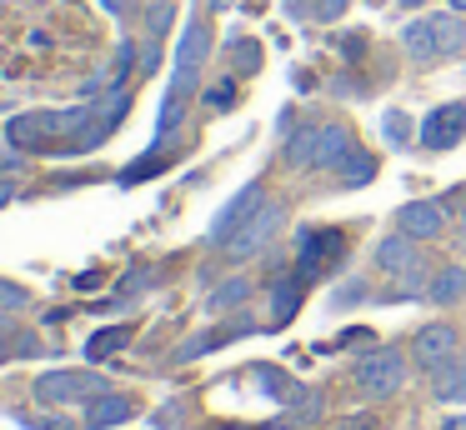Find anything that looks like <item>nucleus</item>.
<instances>
[{"instance_id": "nucleus-1", "label": "nucleus", "mask_w": 466, "mask_h": 430, "mask_svg": "<svg viewBox=\"0 0 466 430\" xmlns=\"http://www.w3.org/2000/svg\"><path fill=\"white\" fill-rule=\"evenodd\" d=\"M96 110L101 105H71V110H31V115H15L5 125L11 145H25V150H56V140H66L61 150H71L86 130L96 125Z\"/></svg>"}, {"instance_id": "nucleus-2", "label": "nucleus", "mask_w": 466, "mask_h": 430, "mask_svg": "<svg viewBox=\"0 0 466 430\" xmlns=\"http://www.w3.org/2000/svg\"><path fill=\"white\" fill-rule=\"evenodd\" d=\"M206 50H211V35H206L201 20H191V25L181 30V45H176V80H171V90H166V100H186L196 90Z\"/></svg>"}, {"instance_id": "nucleus-3", "label": "nucleus", "mask_w": 466, "mask_h": 430, "mask_svg": "<svg viewBox=\"0 0 466 430\" xmlns=\"http://www.w3.org/2000/svg\"><path fill=\"white\" fill-rule=\"evenodd\" d=\"M356 385L366 390V395H396V390L406 385V360H401V350H391V345H381V350H371V355L356 365Z\"/></svg>"}, {"instance_id": "nucleus-4", "label": "nucleus", "mask_w": 466, "mask_h": 430, "mask_svg": "<svg viewBox=\"0 0 466 430\" xmlns=\"http://www.w3.org/2000/svg\"><path fill=\"white\" fill-rule=\"evenodd\" d=\"M106 380L91 375V370H51V375L35 380V400H46V405H66V400H91L101 395Z\"/></svg>"}, {"instance_id": "nucleus-5", "label": "nucleus", "mask_w": 466, "mask_h": 430, "mask_svg": "<svg viewBox=\"0 0 466 430\" xmlns=\"http://www.w3.org/2000/svg\"><path fill=\"white\" fill-rule=\"evenodd\" d=\"M281 220H286V210H281V205H271V200H266V205L256 210V215H246L241 225H236V235L226 240L221 250H226V255H231V260H246V255H256V250H261L266 240L276 235V225H281Z\"/></svg>"}, {"instance_id": "nucleus-6", "label": "nucleus", "mask_w": 466, "mask_h": 430, "mask_svg": "<svg viewBox=\"0 0 466 430\" xmlns=\"http://www.w3.org/2000/svg\"><path fill=\"white\" fill-rule=\"evenodd\" d=\"M466 135V105H436L421 120V145L426 150H446Z\"/></svg>"}, {"instance_id": "nucleus-7", "label": "nucleus", "mask_w": 466, "mask_h": 430, "mask_svg": "<svg viewBox=\"0 0 466 430\" xmlns=\"http://www.w3.org/2000/svg\"><path fill=\"white\" fill-rule=\"evenodd\" d=\"M261 205H266V190L261 185H246L241 195H231L221 205V215H216V225H211V240H216V245H226V240L236 235V225H241L246 215H256Z\"/></svg>"}, {"instance_id": "nucleus-8", "label": "nucleus", "mask_w": 466, "mask_h": 430, "mask_svg": "<svg viewBox=\"0 0 466 430\" xmlns=\"http://www.w3.org/2000/svg\"><path fill=\"white\" fill-rule=\"evenodd\" d=\"M336 255H341V235L336 230H306L301 235V280H316Z\"/></svg>"}, {"instance_id": "nucleus-9", "label": "nucleus", "mask_w": 466, "mask_h": 430, "mask_svg": "<svg viewBox=\"0 0 466 430\" xmlns=\"http://www.w3.org/2000/svg\"><path fill=\"white\" fill-rule=\"evenodd\" d=\"M451 355H456V330L451 325L416 330V365H421V370H441Z\"/></svg>"}, {"instance_id": "nucleus-10", "label": "nucleus", "mask_w": 466, "mask_h": 430, "mask_svg": "<svg viewBox=\"0 0 466 430\" xmlns=\"http://www.w3.org/2000/svg\"><path fill=\"white\" fill-rule=\"evenodd\" d=\"M396 225L411 240H436L446 230V210L436 205V200H416V205H406L401 215H396Z\"/></svg>"}, {"instance_id": "nucleus-11", "label": "nucleus", "mask_w": 466, "mask_h": 430, "mask_svg": "<svg viewBox=\"0 0 466 430\" xmlns=\"http://www.w3.org/2000/svg\"><path fill=\"white\" fill-rule=\"evenodd\" d=\"M351 130L346 125H321L316 130V170H341V160L351 155Z\"/></svg>"}, {"instance_id": "nucleus-12", "label": "nucleus", "mask_w": 466, "mask_h": 430, "mask_svg": "<svg viewBox=\"0 0 466 430\" xmlns=\"http://www.w3.org/2000/svg\"><path fill=\"white\" fill-rule=\"evenodd\" d=\"M121 420H131V400H126V395L101 390V395L86 400V425H91V430H111V425H121Z\"/></svg>"}, {"instance_id": "nucleus-13", "label": "nucleus", "mask_w": 466, "mask_h": 430, "mask_svg": "<svg viewBox=\"0 0 466 430\" xmlns=\"http://www.w3.org/2000/svg\"><path fill=\"white\" fill-rule=\"evenodd\" d=\"M376 265L386 270V275H401V270H411V265H421V255H416V240L406 235H386L381 245H376Z\"/></svg>"}, {"instance_id": "nucleus-14", "label": "nucleus", "mask_w": 466, "mask_h": 430, "mask_svg": "<svg viewBox=\"0 0 466 430\" xmlns=\"http://www.w3.org/2000/svg\"><path fill=\"white\" fill-rule=\"evenodd\" d=\"M436 400H446V405H451V400H466V355H451L446 360L441 370H436Z\"/></svg>"}, {"instance_id": "nucleus-15", "label": "nucleus", "mask_w": 466, "mask_h": 430, "mask_svg": "<svg viewBox=\"0 0 466 430\" xmlns=\"http://www.w3.org/2000/svg\"><path fill=\"white\" fill-rule=\"evenodd\" d=\"M301 285H306V280H296V275L276 280V290H271V320H276V325H286V320L296 315V305H301Z\"/></svg>"}, {"instance_id": "nucleus-16", "label": "nucleus", "mask_w": 466, "mask_h": 430, "mask_svg": "<svg viewBox=\"0 0 466 430\" xmlns=\"http://www.w3.org/2000/svg\"><path fill=\"white\" fill-rule=\"evenodd\" d=\"M431 35H436V55H456V50L466 45V25L451 15H431Z\"/></svg>"}, {"instance_id": "nucleus-17", "label": "nucleus", "mask_w": 466, "mask_h": 430, "mask_svg": "<svg viewBox=\"0 0 466 430\" xmlns=\"http://www.w3.org/2000/svg\"><path fill=\"white\" fill-rule=\"evenodd\" d=\"M466 295V270L461 265H446L441 275L431 280V300L436 305H451V300H461Z\"/></svg>"}, {"instance_id": "nucleus-18", "label": "nucleus", "mask_w": 466, "mask_h": 430, "mask_svg": "<svg viewBox=\"0 0 466 430\" xmlns=\"http://www.w3.org/2000/svg\"><path fill=\"white\" fill-rule=\"evenodd\" d=\"M406 50H411L416 60H436V35H431V20H416V25H406Z\"/></svg>"}, {"instance_id": "nucleus-19", "label": "nucleus", "mask_w": 466, "mask_h": 430, "mask_svg": "<svg viewBox=\"0 0 466 430\" xmlns=\"http://www.w3.org/2000/svg\"><path fill=\"white\" fill-rule=\"evenodd\" d=\"M251 375L261 380V390H266V395H276V400H296V395H301V385H291L276 365H256Z\"/></svg>"}, {"instance_id": "nucleus-20", "label": "nucleus", "mask_w": 466, "mask_h": 430, "mask_svg": "<svg viewBox=\"0 0 466 430\" xmlns=\"http://www.w3.org/2000/svg\"><path fill=\"white\" fill-rule=\"evenodd\" d=\"M336 175H341L346 185H366V180L376 175V160H371V155H361V150H351V155L341 160V170H336Z\"/></svg>"}, {"instance_id": "nucleus-21", "label": "nucleus", "mask_w": 466, "mask_h": 430, "mask_svg": "<svg viewBox=\"0 0 466 430\" xmlns=\"http://www.w3.org/2000/svg\"><path fill=\"white\" fill-rule=\"evenodd\" d=\"M131 340V330L126 325H111V330H101V335H91V345H86V355L91 360H101V355H116V350Z\"/></svg>"}, {"instance_id": "nucleus-22", "label": "nucleus", "mask_w": 466, "mask_h": 430, "mask_svg": "<svg viewBox=\"0 0 466 430\" xmlns=\"http://www.w3.org/2000/svg\"><path fill=\"white\" fill-rule=\"evenodd\" d=\"M286 160H291V165H316V130H311V125L291 135V145H286Z\"/></svg>"}, {"instance_id": "nucleus-23", "label": "nucleus", "mask_w": 466, "mask_h": 430, "mask_svg": "<svg viewBox=\"0 0 466 430\" xmlns=\"http://www.w3.org/2000/svg\"><path fill=\"white\" fill-rule=\"evenodd\" d=\"M246 295H251V285H246V280H226V285L211 295V310H236Z\"/></svg>"}, {"instance_id": "nucleus-24", "label": "nucleus", "mask_w": 466, "mask_h": 430, "mask_svg": "<svg viewBox=\"0 0 466 430\" xmlns=\"http://www.w3.org/2000/svg\"><path fill=\"white\" fill-rule=\"evenodd\" d=\"M421 290H426V265H411V270L396 275V300H411V295H421Z\"/></svg>"}, {"instance_id": "nucleus-25", "label": "nucleus", "mask_w": 466, "mask_h": 430, "mask_svg": "<svg viewBox=\"0 0 466 430\" xmlns=\"http://www.w3.org/2000/svg\"><path fill=\"white\" fill-rule=\"evenodd\" d=\"M231 55L241 60V65H236L241 75H246V70H256V65H261V45H256V40H236V45H231Z\"/></svg>"}, {"instance_id": "nucleus-26", "label": "nucleus", "mask_w": 466, "mask_h": 430, "mask_svg": "<svg viewBox=\"0 0 466 430\" xmlns=\"http://www.w3.org/2000/svg\"><path fill=\"white\" fill-rule=\"evenodd\" d=\"M231 100H236V80H221V85L206 90V105L211 110H231Z\"/></svg>"}, {"instance_id": "nucleus-27", "label": "nucleus", "mask_w": 466, "mask_h": 430, "mask_svg": "<svg viewBox=\"0 0 466 430\" xmlns=\"http://www.w3.org/2000/svg\"><path fill=\"white\" fill-rule=\"evenodd\" d=\"M171 15H176L171 0H156L151 5V35H166V30H171Z\"/></svg>"}, {"instance_id": "nucleus-28", "label": "nucleus", "mask_w": 466, "mask_h": 430, "mask_svg": "<svg viewBox=\"0 0 466 430\" xmlns=\"http://www.w3.org/2000/svg\"><path fill=\"white\" fill-rule=\"evenodd\" d=\"M336 430H381V415H371V410H356V415L336 420Z\"/></svg>"}, {"instance_id": "nucleus-29", "label": "nucleus", "mask_w": 466, "mask_h": 430, "mask_svg": "<svg viewBox=\"0 0 466 430\" xmlns=\"http://www.w3.org/2000/svg\"><path fill=\"white\" fill-rule=\"evenodd\" d=\"M25 300H31V295H25V290L15 285V280H0V310H21Z\"/></svg>"}, {"instance_id": "nucleus-30", "label": "nucleus", "mask_w": 466, "mask_h": 430, "mask_svg": "<svg viewBox=\"0 0 466 430\" xmlns=\"http://www.w3.org/2000/svg\"><path fill=\"white\" fill-rule=\"evenodd\" d=\"M381 130H386V140H406V130H411V120H406L401 110H391V115L381 120Z\"/></svg>"}, {"instance_id": "nucleus-31", "label": "nucleus", "mask_w": 466, "mask_h": 430, "mask_svg": "<svg viewBox=\"0 0 466 430\" xmlns=\"http://www.w3.org/2000/svg\"><path fill=\"white\" fill-rule=\"evenodd\" d=\"M316 415H321V395H316V390H306V395H301V415H296V420L306 425V420H316Z\"/></svg>"}, {"instance_id": "nucleus-32", "label": "nucleus", "mask_w": 466, "mask_h": 430, "mask_svg": "<svg viewBox=\"0 0 466 430\" xmlns=\"http://www.w3.org/2000/svg\"><path fill=\"white\" fill-rule=\"evenodd\" d=\"M346 5H351V0H316V15H321V20H336Z\"/></svg>"}, {"instance_id": "nucleus-33", "label": "nucleus", "mask_w": 466, "mask_h": 430, "mask_svg": "<svg viewBox=\"0 0 466 430\" xmlns=\"http://www.w3.org/2000/svg\"><path fill=\"white\" fill-rule=\"evenodd\" d=\"M15 355V335H11V330H5V325H0V365H5V360H11Z\"/></svg>"}, {"instance_id": "nucleus-34", "label": "nucleus", "mask_w": 466, "mask_h": 430, "mask_svg": "<svg viewBox=\"0 0 466 430\" xmlns=\"http://www.w3.org/2000/svg\"><path fill=\"white\" fill-rule=\"evenodd\" d=\"M31 430H71L66 420H31Z\"/></svg>"}, {"instance_id": "nucleus-35", "label": "nucleus", "mask_w": 466, "mask_h": 430, "mask_svg": "<svg viewBox=\"0 0 466 430\" xmlns=\"http://www.w3.org/2000/svg\"><path fill=\"white\" fill-rule=\"evenodd\" d=\"M101 5L111 10V15H121V10H126V0H101Z\"/></svg>"}, {"instance_id": "nucleus-36", "label": "nucleus", "mask_w": 466, "mask_h": 430, "mask_svg": "<svg viewBox=\"0 0 466 430\" xmlns=\"http://www.w3.org/2000/svg\"><path fill=\"white\" fill-rule=\"evenodd\" d=\"M15 195V185H11V180H5V185H0V205H5V200H11Z\"/></svg>"}, {"instance_id": "nucleus-37", "label": "nucleus", "mask_w": 466, "mask_h": 430, "mask_svg": "<svg viewBox=\"0 0 466 430\" xmlns=\"http://www.w3.org/2000/svg\"><path fill=\"white\" fill-rule=\"evenodd\" d=\"M401 5H406V10H416V5H426V0H401Z\"/></svg>"}, {"instance_id": "nucleus-38", "label": "nucleus", "mask_w": 466, "mask_h": 430, "mask_svg": "<svg viewBox=\"0 0 466 430\" xmlns=\"http://www.w3.org/2000/svg\"><path fill=\"white\" fill-rule=\"evenodd\" d=\"M451 10H466V0H451Z\"/></svg>"}]
</instances>
